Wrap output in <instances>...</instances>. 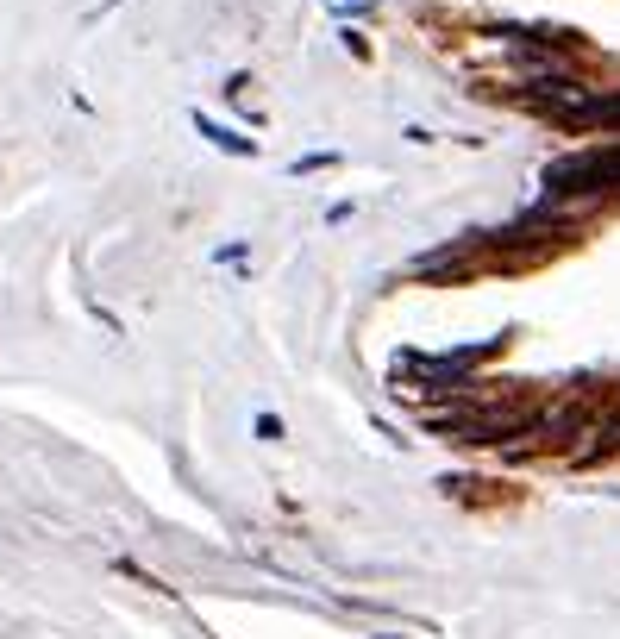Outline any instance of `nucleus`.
Wrapping results in <instances>:
<instances>
[{
  "label": "nucleus",
  "instance_id": "obj_1",
  "mask_svg": "<svg viewBox=\"0 0 620 639\" xmlns=\"http://www.w3.org/2000/svg\"><path fill=\"white\" fill-rule=\"evenodd\" d=\"M201 126V138H213L220 151H232V157H251L257 151V138H238V132H226V126H213V120H195Z\"/></svg>",
  "mask_w": 620,
  "mask_h": 639
}]
</instances>
